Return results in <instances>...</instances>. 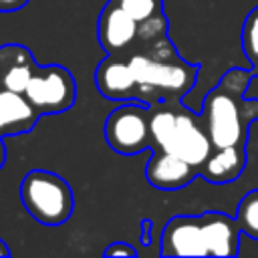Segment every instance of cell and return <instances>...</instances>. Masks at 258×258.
Instances as JSON below:
<instances>
[{"label": "cell", "mask_w": 258, "mask_h": 258, "mask_svg": "<svg viewBox=\"0 0 258 258\" xmlns=\"http://www.w3.org/2000/svg\"><path fill=\"white\" fill-rule=\"evenodd\" d=\"M129 62L137 79L139 101L145 105L189 95L200 77V67L177 54L169 36L131 50Z\"/></svg>", "instance_id": "cell-1"}, {"label": "cell", "mask_w": 258, "mask_h": 258, "mask_svg": "<svg viewBox=\"0 0 258 258\" xmlns=\"http://www.w3.org/2000/svg\"><path fill=\"white\" fill-rule=\"evenodd\" d=\"M252 71L234 67L222 75V79L206 93L202 101V121L212 139L214 149L240 145L248 141V121H244V93L252 81Z\"/></svg>", "instance_id": "cell-2"}, {"label": "cell", "mask_w": 258, "mask_h": 258, "mask_svg": "<svg viewBox=\"0 0 258 258\" xmlns=\"http://www.w3.org/2000/svg\"><path fill=\"white\" fill-rule=\"evenodd\" d=\"M20 200L36 222L50 228L64 224L75 208L73 189L67 179L46 169H32L22 177Z\"/></svg>", "instance_id": "cell-3"}, {"label": "cell", "mask_w": 258, "mask_h": 258, "mask_svg": "<svg viewBox=\"0 0 258 258\" xmlns=\"http://www.w3.org/2000/svg\"><path fill=\"white\" fill-rule=\"evenodd\" d=\"M105 141L121 155H135L151 149L149 105L129 101L113 109L105 119Z\"/></svg>", "instance_id": "cell-4"}, {"label": "cell", "mask_w": 258, "mask_h": 258, "mask_svg": "<svg viewBox=\"0 0 258 258\" xmlns=\"http://www.w3.org/2000/svg\"><path fill=\"white\" fill-rule=\"evenodd\" d=\"M40 115H58L73 107L77 97L75 77L62 64L38 67L24 91Z\"/></svg>", "instance_id": "cell-5"}, {"label": "cell", "mask_w": 258, "mask_h": 258, "mask_svg": "<svg viewBox=\"0 0 258 258\" xmlns=\"http://www.w3.org/2000/svg\"><path fill=\"white\" fill-rule=\"evenodd\" d=\"M161 149L175 153L177 157L185 159L187 163H191L200 169L202 163L214 151V145H212V139H210V135L206 131V125L202 121V115L196 113L191 107H185V105L179 103L177 105L175 127L171 131L169 141Z\"/></svg>", "instance_id": "cell-6"}, {"label": "cell", "mask_w": 258, "mask_h": 258, "mask_svg": "<svg viewBox=\"0 0 258 258\" xmlns=\"http://www.w3.org/2000/svg\"><path fill=\"white\" fill-rule=\"evenodd\" d=\"M139 22L127 14L115 0H109L99 16L97 34L107 54H127L135 48Z\"/></svg>", "instance_id": "cell-7"}, {"label": "cell", "mask_w": 258, "mask_h": 258, "mask_svg": "<svg viewBox=\"0 0 258 258\" xmlns=\"http://www.w3.org/2000/svg\"><path fill=\"white\" fill-rule=\"evenodd\" d=\"M95 85L109 101H139L137 79L127 54H107L95 69Z\"/></svg>", "instance_id": "cell-8"}, {"label": "cell", "mask_w": 258, "mask_h": 258, "mask_svg": "<svg viewBox=\"0 0 258 258\" xmlns=\"http://www.w3.org/2000/svg\"><path fill=\"white\" fill-rule=\"evenodd\" d=\"M161 256H208L202 220L198 216H173L161 232Z\"/></svg>", "instance_id": "cell-9"}, {"label": "cell", "mask_w": 258, "mask_h": 258, "mask_svg": "<svg viewBox=\"0 0 258 258\" xmlns=\"http://www.w3.org/2000/svg\"><path fill=\"white\" fill-rule=\"evenodd\" d=\"M151 151L153 153L145 165V179L155 189H163V191L181 189L189 185L200 173L196 165L187 163L185 159L177 157L171 151L165 149H151Z\"/></svg>", "instance_id": "cell-10"}, {"label": "cell", "mask_w": 258, "mask_h": 258, "mask_svg": "<svg viewBox=\"0 0 258 258\" xmlns=\"http://www.w3.org/2000/svg\"><path fill=\"white\" fill-rule=\"evenodd\" d=\"M208 256H238L240 254V224L228 212L200 214Z\"/></svg>", "instance_id": "cell-11"}, {"label": "cell", "mask_w": 258, "mask_h": 258, "mask_svg": "<svg viewBox=\"0 0 258 258\" xmlns=\"http://www.w3.org/2000/svg\"><path fill=\"white\" fill-rule=\"evenodd\" d=\"M38 69L32 52L16 42L0 46V89L24 93Z\"/></svg>", "instance_id": "cell-12"}, {"label": "cell", "mask_w": 258, "mask_h": 258, "mask_svg": "<svg viewBox=\"0 0 258 258\" xmlns=\"http://www.w3.org/2000/svg\"><path fill=\"white\" fill-rule=\"evenodd\" d=\"M40 111L24 93L0 89V135H20L36 127Z\"/></svg>", "instance_id": "cell-13"}, {"label": "cell", "mask_w": 258, "mask_h": 258, "mask_svg": "<svg viewBox=\"0 0 258 258\" xmlns=\"http://www.w3.org/2000/svg\"><path fill=\"white\" fill-rule=\"evenodd\" d=\"M248 165V149L240 145L218 147L200 167V177L214 185H226L242 177Z\"/></svg>", "instance_id": "cell-14"}, {"label": "cell", "mask_w": 258, "mask_h": 258, "mask_svg": "<svg viewBox=\"0 0 258 258\" xmlns=\"http://www.w3.org/2000/svg\"><path fill=\"white\" fill-rule=\"evenodd\" d=\"M236 220L240 230L250 240L258 242V189H250L240 198L236 206Z\"/></svg>", "instance_id": "cell-15"}, {"label": "cell", "mask_w": 258, "mask_h": 258, "mask_svg": "<svg viewBox=\"0 0 258 258\" xmlns=\"http://www.w3.org/2000/svg\"><path fill=\"white\" fill-rule=\"evenodd\" d=\"M242 50L250 62V71L258 77V4L248 12L242 26Z\"/></svg>", "instance_id": "cell-16"}, {"label": "cell", "mask_w": 258, "mask_h": 258, "mask_svg": "<svg viewBox=\"0 0 258 258\" xmlns=\"http://www.w3.org/2000/svg\"><path fill=\"white\" fill-rule=\"evenodd\" d=\"M167 36V16L163 10H159L157 14L149 16L147 20L139 22V28H137V44H145V42H153L157 38H163Z\"/></svg>", "instance_id": "cell-17"}, {"label": "cell", "mask_w": 258, "mask_h": 258, "mask_svg": "<svg viewBox=\"0 0 258 258\" xmlns=\"http://www.w3.org/2000/svg\"><path fill=\"white\" fill-rule=\"evenodd\" d=\"M127 14H131L137 22L147 20L149 16L163 10V0H115Z\"/></svg>", "instance_id": "cell-18"}, {"label": "cell", "mask_w": 258, "mask_h": 258, "mask_svg": "<svg viewBox=\"0 0 258 258\" xmlns=\"http://www.w3.org/2000/svg\"><path fill=\"white\" fill-rule=\"evenodd\" d=\"M103 254L107 258H111V256H137V250L133 246H129L127 242H113L111 246L105 248Z\"/></svg>", "instance_id": "cell-19"}, {"label": "cell", "mask_w": 258, "mask_h": 258, "mask_svg": "<svg viewBox=\"0 0 258 258\" xmlns=\"http://www.w3.org/2000/svg\"><path fill=\"white\" fill-rule=\"evenodd\" d=\"M26 4H28V0H0V12H14Z\"/></svg>", "instance_id": "cell-20"}, {"label": "cell", "mask_w": 258, "mask_h": 258, "mask_svg": "<svg viewBox=\"0 0 258 258\" xmlns=\"http://www.w3.org/2000/svg\"><path fill=\"white\" fill-rule=\"evenodd\" d=\"M141 226H143V244H149V230H151V222L149 220H143L141 222Z\"/></svg>", "instance_id": "cell-21"}, {"label": "cell", "mask_w": 258, "mask_h": 258, "mask_svg": "<svg viewBox=\"0 0 258 258\" xmlns=\"http://www.w3.org/2000/svg\"><path fill=\"white\" fill-rule=\"evenodd\" d=\"M4 161H6V147H4V137L0 135V169L4 167Z\"/></svg>", "instance_id": "cell-22"}, {"label": "cell", "mask_w": 258, "mask_h": 258, "mask_svg": "<svg viewBox=\"0 0 258 258\" xmlns=\"http://www.w3.org/2000/svg\"><path fill=\"white\" fill-rule=\"evenodd\" d=\"M0 256L2 258H6V256H10V250H8V246H6V242L0 238Z\"/></svg>", "instance_id": "cell-23"}, {"label": "cell", "mask_w": 258, "mask_h": 258, "mask_svg": "<svg viewBox=\"0 0 258 258\" xmlns=\"http://www.w3.org/2000/svg\"><path fill=\"white\" fill-rule=\"evenodd\" d=\"M250 107H252V119H256L258 117V101H250Z\"/></svg>", "instance_id": "cell-24"}]
</instances>
